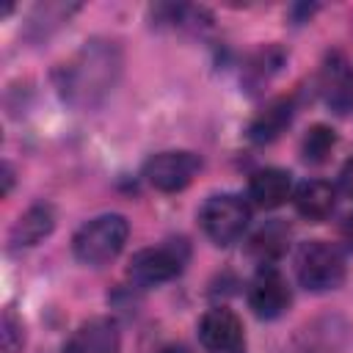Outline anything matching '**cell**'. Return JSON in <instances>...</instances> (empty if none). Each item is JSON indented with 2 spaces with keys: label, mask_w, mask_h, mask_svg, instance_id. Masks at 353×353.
I'll list each match as a JSON object with an SVG mask.
<instances>
[{
  "label": "cell",
  "mask_w": 353,
  "mask_h": 353,
  "mask_svg": "<svg viewBox=\"0 0 353 353\" xmlns=\"http://www.w3.org/2000/svg\"><path fill=\"white\" fill-rule=\"evenodd\" d=\"M119 72H121L119 47L113 41L91 39L58 69L61 97L74 108H94L113 91Z\"/></svg>",
  "instance_id": "6da1fadb"
},
{
  "label": "cell",
  "mask_w": 353,
  "mask_h": 353,
  "mask_svg": "<svg viewBox=\"0 0 353 353\" xmlns=\"http://www.w3.org/2000/svg\"><path fill=\"white\" fill-rule=\"evenodd\" d=\"M130 237V223L124 215L108 212V215H97L91 221H85L74 237H72V251L83 265L99 268L110 259H116L124 248Z\"/></svg>",
  "instance_id": "7a4b0ae2"
},
{
  "label": "cell",
  "mask_w": 353,
  "mask_h": 353,
  "mask_svg": "<svg viewBox=\"0 0 353 353\" xmlns=\"http://www.w3.org/2000/svg\"><path fill=\"white\" fill-rule=\"evenodd\" d=\"M295 273H298L301 287L312 292H328L345 281V259L336 245L312 240L301 245L298 259H295Z\"/></svg>",
  "instance_id": "3957f363"
},
{
  "label": "cell",
  "mask_w": 353,
  "mask_h": 353,
  "mask_svg": "<svg viewBox=\"0 0 353 353\" xmlns=\"http://www.w3.org/2000/svg\"><path fill=\"white\" fill-rule=\"evenodd\" d=\"M248 221H251V210L234 193L210 196L201 204V210H199V223H201L204 234L215 245H232V243H237L243 237Z\"/></svg>",
  "instance_id": "277c9868"
},
{
  "label": "cell",
  "mask_w": 353,
  "mask_h": 353,
  "mask_svg": "<svg viewBox=\"0 0 353 353\" xmlns=\"http://www.w3.org/2000/svg\"><path fill=\"white\" fill-rule=\"evenodd\" d=\"M185 262H188L185 243H165V245H152V248H141L138 254H132L127 273L132 281L152 287V284L176 279Z\"/></svg>",
  "instance_id": "5b68a950"
},
{
  "label": "cell",
  "mask_w": 353,
  "mask_h": 353,
  "mask_svg": "<svg viewBox=\"0 0 353 353\" xmlns=\"http://www.w3.org/2000/svg\"><path fill=\"white\" fill-rule=\"evenodd\" d=\"M199 171H201V157L193 152H182V149L152 154L143 165L146 182L163 193H176L188 188Z\"/></svg>",
  "instance_id": "8992f818"
},
{
  "label": "cell",
  "mask_w": 353,
  "mask_h": 353,
  "mask_svg": "<svg viewBox=\"0 0 353 353\" xmlns=\"http://www.w3.org/2000/svg\"><path fill=\"white\" fill-rule=\"evenodd\" d=\"M199 342L207 353H245L243 323L232 309H210L199 320Z\"/></svg>",
  "instance_id": "52a82bcc"
},
{
  "label": "cell",
  "mask_w": 353,
  "mask_h": 353,
  "mask_svg": "<svg viewBox=\"0 0 353 353\" xmlns=\"http://www.w3.org/2000/svg\"><path fill=\"white\" fill-rule=\"evenodd\" d=\"M290 301H292V295H290L287 279L273 265H262L248 284V306L254 309V314L273 320L287 312Z\"/></svg>",
  "instance_id": "ba28073f"
},
{
  "label": "cell",
  "mask_w": 353,
  "mask_h": 353,
  "mask_svg": "<svg viewBox=\"0 0 353 353\" xmlns=\"http://www.w3.org/2000/svg\"><path fill=\"white\" fill-rule=\"evenodd\" d=\"M119 325L108 317H91L69 336L63 353H119Z\"/></svg>",
  "instance_id": "9c48e42d"
},
{
  "label": "cell",
  "mask_w": 353,
  "mask_h": 353,
  "mask_svg": "<svg viewBox=\"0 0 353 353\" xmlns=\"http://www.w3.org/2000/svg\"><path fill=\"white\" fill-rule=\"evenodd\" d=\"M292 196V176L284 168H259L248 179V199L262 210H276Z\"/></svg>",
  "instance_id": "30bf717a"
},
{
  "label": "cell",
  "mask_w": 353,
  "mask_h": 353,
  "mask_svg": "<svg viewBox=\"0 0 353 353\" xmlns=\"http://www.w3.org/2000/svg\"><path fill=\"white\" fill-rule=\"evenodd\" d=\"M292 201L306 221H323L336 207V190L323 179H306L292 190Z\"/></svg>",
  "instance_id": "8fae6325"
},
{
  "label": "cell",
  "mask_w": 353,
  "mask_h": 353,
  "mask_svg": "<svg viewBox=\"0 0 353 353\" xmlns=\"http://www.w3.org/2000/svg\"><path fill=\"white\" fill-rule=\"evenodd\" d=\"M55 226V215H52V207L50 204H33L28 207L19 221L14 223L11 229V243L14 248H28V245H36L41 243Z\"/></svg>",
  "instance_id": "7c38bea8"
},
{
  "label": "cell",
  "mask_w": 353,
  "mask_h": 353,
  "mask_svg": "<svg viewBox=\"0 0 353 353\" xmlns=\"http://www.w3.org/2000/svg\"><path fill=\"white\" fill-rule=\"evenodd\" d=\"M323 91H325V102L336 110V113H347L353 108V74L347 69V63L342 58H331V63L325 66L323 74Z\"/></svg>",
  "instance_id": "4fadbf2b"
},
{
  "label": "cell",
  "mask_w": 353,
  "mask_h": 353,
  "mask_svg": "<svg viewBox=\"0 0 353 353\" xmlns=\"http://www.w3.org/2000/svg\"><path fill=\"white\" fill-rule=\"evenodd\" d=\"M290 119H292V105H290L287 99H279V102L268 105V108L251 121L248 135H251V141H256V143H268V141H273V138L290 124Z\"/></svg>",
  "instance_id": "5bb4252c"
},
{
  "label": "cell",
  "mask_w": 353,
  "mask_h": 353,
  "mask_svg": "<svg viewBox=\"0 0 353 353\" xmlns=\"http://www.w3.org/2000/svg\"><path fill=\"white\" fill-rule=\"evenodd\" d=\"M287 243H290V229L281 221H270L251 237V251L262 259V265H270L287 251Z\"/></svg>",
  "instance_id": "9a60e30c"
},
{
  "label": "cell",
  "mask_w": 353,
  "mask_h": 353,
  "mask_svg": "<svg viewBox=\"0 0 353 353\" xmlns=\"http://www.w3.org/2000/svg\"><path fill=\"white\" fill-rule=\"evenodd\" d=\"M334 143H336L334 130L325 127V124H314V127L303 135V143H301L303 160H306V163H323V160L331 154Z\"/></svg>",
  "instance_id": "2e32d148"
},
{
  "label": "cell",
  "mask_w": 353,
  "mask_h": 353,
  "mask_svg": "<svg viewBox=\"0 0 353 353\" xmlns=\"http://www.w3.org/2000/svg\"><path fill=\"white\" fill-rule=\"evenodd\" d=\"M3 347L6 353H14L17 347H22V323L14 317V312L3 314Z\"/></svg>",
  "instance_id": "e0dca14e"
},
{
  "label": "cell",
  "mask_w": 353,
  "mask_h": 353,
  "mask_svg": "<svg viewBox=\"0 0 353 353\" xmlns=\"http://www.w3.org/2000/svg\"><path fill=\"white\" fill-rule=\"evenodd\" d=\"M339 190H342L347 199H353V160H347V163L342 165V171H339Z\"/></svg>",
  "instance_id": "ac0fdd59"
},
{
  "label": "cell",
  "mask_w": 353,
  "mask_h": 353,
  "mask_svg": "<svg viewBox=\"0 0 353 353\" xmlns=\"http://www.w3.org/2000/svg\"><path fill=\"white\" fill-rule=\"evenodd\" d=\"M339 234H342L345 245L353 251V212H350V215H345V221L339 223Z\"/></svg>",
  "instance_id": "d6986e66"
},
{
  "label": "cell",
  "mask_w": 353,
  "mask_h": 353,
  "mask_svg": "<svg viewBox=\"0 0 353 353\" xmlns=\"http://www.w3.org/2000/svg\"><path fill=\"white\" fill-rule=\"evenodd\" d=\"M157 353H190V350L182 347V345H168V347H163V350H157Z\"/></svg>",
  "instance_id": "ffe728a7"
}]
</instances>
